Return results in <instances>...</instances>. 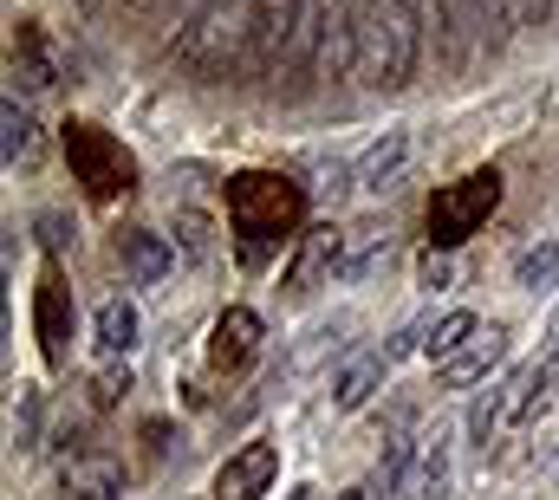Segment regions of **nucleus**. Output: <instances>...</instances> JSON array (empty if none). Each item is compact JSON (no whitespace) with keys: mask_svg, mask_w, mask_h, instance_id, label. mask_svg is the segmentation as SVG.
Returning a JSON list of instances; mask_svg holds the SVG:
<instances>
[{"mask_svg":"<svg viewBox=\"0 0 559 500\" xmlns=\"http://www.w3.org/2000/svg\"><path fill=\"white\" fill-rule=\"evenodd\" d=\"M228 222L241 235V260L261 266L306 222V189L274 169H241V176H228Z\"/></svg>","mask_w":559,"mask_h":500,"instance_id":"f257e3e1","label":"nucleus"},{"mask_svg":"<svg viewBox=\"0 0 559 500\" xmlns=\"http://www.w3.org/2000/svg\"><path fill=\"white\" fill-rule=\"evenodd\" d=\"M423 39H429V13L423 0H371L365 7V46H358V72L371 92H404L417 79Z\"/></svg>","mask_w":559,"mask_h":500,"instance_id":"f03ea898","label":"nucleus"},{"mask_svg":"<svg viewBox=\"0 0 559 500\" xmlns=\"http://www.w3.org/2000/svg\"><path fill=\"white\" fill-rule=\"evenodd\" d=\"M248 33H254V0H195L176 33V52L202 72H222L248 59Z\"/></svg>","mask_w":559,"mask_h":500,"instance_id":"7ed1b4c3","label":"nucleus"},{"mask_svg":"<svg viewBox=\"0 0 559 500\" xmlns=\"http://www.w3.org/2000/svg\"><path fill=\"white\" fill-rule=\"evenodd\" d=\"M501 209V176L495 169H468L462 182H449V189H436L429 195V248H462L488 215Z\"/></svg>","mask_w":559,"mask_h":500,"instance_id":"20e7f679","label":"nucleus"},{"mask_svg":"<svg viewBox=\"0 0 559 500\" xmlns=\"http://www.w3.org/2000/svg\"><path fill=\"white\" fill-rule=\"evenodd\" d=\"M66 156H72L79 182H85L98 202H111V195H124V189L138 182V156H131L111 130H98V124H72L66 130Z\"/></svg>","mask_w":559,"mask_h":500,"instance_id":"39448f33","label":"nucleus"},{"mask_svg":"<svg viewBox=\"0 0 559 500\" xmlns=\"http://www.w3.org/2000/svg\"><path fill=\"white\" fill-rule=\"evenodd\" d=\"M429 33L449 72H468L481 52V0H429Z\"/></svg>","mask_w":559,"mask_h":500,"instance_id":"423d86ee","label":"nucleus"},{"mask_svg":"<svg viewBox=\"0 0 559 500\" xmlns=\"http://www.w3.org/2000/svg\"><path fill=\"white\" fill-rule=\"evenodd\" d=\"M365 46V13L358 0H325V33H319V79H345Z\"/></svg>","mask_w":559,"mask_h":500,"instance_id":"0eeeda50","label":"nucleus"},{"mask_svg":"<svg viewBox=\"0 0 559 500\" xmlns=\"http://www.w3.org/2000/svg\"><path fill=\"white\" fill-rule=\"evenodd\" d=\"M280 475V449L274 442H248L241 455H228L222 462V475H215V500H261L274 488Z\"/></svg>","mask_w":559,"mask_h":500,"instance_id":"6e6552de","label":"nucleus"},{"mask_svg":"<svg viewBox=\"0 0 559 500\" xmlns=\"http://www.w3.org/2000/svg\"><path fill=\"white\" fill-rule=\"evenodd\" d=\"M338 228H312L306 241H299V260L286 266V299H312L319 286H332L338 279Z\"/></svg>","mask_w":559,"mask_h":500,"instance_id":"1a4fd4ad","label":"nucleus"},{"mask_svg":"<svg viewBox=\"0 0 559 500\" xmlns=\"http://www.w3.org/2000/svg\"><path fill=\"white\" fill-rule=\"evenodd\" d=\"M508 358V325H481L442 371H436V383L442 390H475V383H488V371Z\"/></svg>","mask_w":559,"mask_h":500,"instance_id":"9d476101","label":"nucleus"},{"mask_svg":"<svg viewBox=\"0 0 559 500\" xmlns=\"http://www.w3.org/2000/svg\"><path fill=\"white\" fill-rule=\"evenodd\" d=\"M299 7H306V0H254V33H248V66H254V72L274 79L280 52H286V39H293Z\"/></svg>","mask_w":559,"mask_h":500,"instance_id":"9b49d317","label":"nucleus"},{"mask_svg":"<svg viewBox=\"0 0 559 500\" xmlns=\"http://www.w3.org/2000/svg\"><path fill=\"white\" fill-rule=\"evenodd\" d=\"M384 260H391V222L371 215V222H352V228H345V241H338V279H345V286L384 273Z\"/></svg>","mask_w":559,"mask_h":500,"instance_id":"f8f14e48","label":"nucleus"},{"mask_svg":"<svg viewBox=\"0 0 559 500\" xmlns=\"http://www.w3.org/2000/svg\"><path fill=\"white\" fill-rule=\"evenodd\" d=\"M254 352H261V312L228 306V312L215 319V332H209V358H215V371H241Z\"/></svg>","mask_w":559,"mask_h":500,"instance_id":"ddd939ff","label":"nucleus"},{"mask_svg":"<svg viewBox=\"0 0 559 500\" xmlns=\"http://www.w3.org/2000/svg\"><path fill=\"white\" fill-rule=\"evenodd\" d=\"M384 371H391V352H352L338 377H332V409L338 416H352V409H365L378 390H384Z\"/></svg>","mask_w":559,"mask_h":500,"instance_id":"4468645a","label":"nucleus"},{"mask_svg":"<svg viewBox=\"0 0 559 500\" xmlns=\"http://www.w3.org/2000/svg\"><path fill=\"white\" fill-rule=\"evenodd\" d=\"M352 169H358V189H365V195L397 189V182H404V169H411V130H384V136H378Z\"/></svg>","mask_w":559,"mask_h":500,"instance_id":"2eb2a0df","label":"nucleus"},{"mask_svg":"<svg viewBox=\"0 0 559 500\" xmlns=\"http://www.w3.org/2000/svg\"><path fill=\"white\" fill-rule=\"evenodd\" d=\"M66 495L72 500H118L124 495V462L105 449H79L66 462Z\"/></svg>","mask_w":559,"mask_h":500,"instance_id":"dca6fc26","label":"nucleus"},{"mask_svg":"<svg viewBox=\"0 0 559 500\" xmlns=\"http://www.w3.org/2000/svg\"><path fill=\"white\" fill-rule=\"evenodd\" d=\"M118 260H124V273H131L138 286H163V279L176 273V248H169L163 235H150V228L118 235Z\"/></svg>","mask_w":559,"mask_h":500,"instance_id":"f3484780","label":"nucleus"},{"mask_svg":"<svg viewBox=\"0 0 559 500\" xmlns=\"http://www.w3.org/2000/svg\"><path fill=\"white\" fill-rule=\"evenodd\" d=\"M66 338H72V293H66V279L52 273V279L39 286V345H46L52 365H66Z\"/></svg>","mask_w":559,"mask_h":500,"instance_id":"a211bd4d","label":"nucleus"},{"mask_svg":"<svg viewBox=\"0 0 559 500\" xmlns=\"http://www.w3.org/2000/svg\"><path fill=\"white\" fill-rule=\"evenodd\" d=\"M0 156H7V169H20V163L39 156V124L20 105V92H7V105H0Z\"/></svg>","mask_w":559,"mask_h":500,"instance_id":"6ab92c4d","label":"nucleus"},{"mask_svg":"<svg viewBox=\"0 0 559 500\" xmlns=\"http://www.w3.org/2000/svg\"><path fill=\"white\" fill-rule=\"evenodd\" d=\"M345 332H352V319H345V312H338V319H325V325H312V332L293 345V358H286V365L274 371V383H267V390H280L286 377H299V371H312L325 352H338V345H345Z\"/></svg>","mask_w":559,"mask_h":500,"instance_id":"aec40b11","label":"nucleus"},{"mask_svg":"<svg viewBox=\"0 0 559 500\" xmlns=\"http://www.w3.org/2000/svg\"><path fill=\"white\" fill-rule=\"evenodd\" d=\"M442 488H449V422H436V429L417 436V481H411V495L436 500Z\"/></svg>","mask_w":559,"mask_h":500,"instance_id":"412c9836","label":"nucleus"},{"mask_svg":"<svg viewBox=\"0 0 559 500\" xmlns=\"http://www.w3.org/2000/svg\"><path fill=\"white\" fill-rule=\"evenodd\" d=\"M92 325H98V352H105V358H131V352H138L143 319H138V306H131V299H105Z\"/></svg>","mask_w":559,"mask_h":500,"instance_id":"4be33fe9","label":"nucleus"},{"mask_svg":"<svg viewBox=\"0 0 559 500\" xmlns=\"http://www.w3.org/2000/svg\"><path fill=\"white\" fill-rule=\"evenodd\" d=\"M475 332H481V319H475V312H442V319L429 325L423 352H429V358H436V371H442V365H449V358H455V352L475 338Z\"/></svg>","mask_w":559,"mask_h":500,"instance_id":"5701e85b","label":"nucleus"},{"mask_svg":"<svg viewBox=\"0 0 559 500\" xmlns=\"http://www.w3.org/2000/svg\"><path fill=\"white\" fill-rule=\"evenodd\" d=\"M501 422H508V383H488V390L475 396V409H468V442L488 455V442L501 436Z\"/></svg>","mask_w":559,"mask_h":500,"instance_id":"b1692460","label":"nucleus"},{"mask_svg":"<svg viewBox=\"0 0 559 500\" xmlns=\"http://www.w3.org/2000/svg\"><path fill=\"white\" fill-rule=\"evenodd\" d=\"M514 286L521 293H554L559 286V241H540L514 260Z\"/></svg>","mask_w":559,"mask_h":500,"instance_id":"393cba45","label":"nucleus"},{"mask_svg":"<svg viewBox=\"0 0 559 500\" xmlns=\"http://www.w3.org/2000/svg\"><path fill=\"white\" fill-rule=\"evenodd\" d=\"M39 409H46V390H39V383H20V403H13V416H7V442H13V455L39 442Z\"/></svg>","mask_w":559,"mask_h":500,"instance_id":"a878e982","label":"nucleus"},{"mask_svg":"<svg viewBox=\"0 0 559 500\" xmlns=\"http://www.w3.org/2000/svg\"><path fill=\"white\" fill-rule=\"evenodd\" d=\"M176 241H182V253H189L195 266L222 253V241H215V222H209L202 209H176Z\"/></svg>","mask_w":559,"mask_h":500,"instance_id":"bb28decb","label":"nucleus"},{"mask_svg":"<svg viewBox=\"0 0 559 500\" xmlns=\"http://www.w3.org/2000/svg\"><path fill=\"white\" fill-rule=\"evenodd\" d=\"M417 279L429 286V293H449L455 286V253H442V248H429L417 260Z\"/></svg>","mask_w":559,"mask_h":500,"instance_id":"cd10ccee","label":"nucleus"},{"mask_svg":"<svg viewBox=\"0 0 559 500\" xmlns=\"http://www.w3.org/2000/svg\"><path fill=\"white\" fill-rule=\"evenodd\" d=\"M124 390H131V365H105V371L92 377V403H98V409L124 403Z\"/></svg>","mask_w":559,"mask_h":500,"instance_id":"c85d7f7f","label":"nucleus"},{"mask_svg":"<svg viewBox=\"0 0 559 500\" xmlns=\"http://www.w3.org/2000/svg\"><path fill=\"white\" fill-rule=\"evenodd\" d=\"M72 235H79V228H72L66 215H52V209L39 215V241H46V253H66L72 248Z\"/></svg>","mask_w":559,"mask_h":500,"instance_id":"c756f323","label":"nucleus"},{"mask_svg":"<svg viewBox=\"0 0 559 500\" xmlns=\"http://www.w3.org/2000/svg\"><path fill=\"white\" fill-rule=\"evenodd\" d=\"M514 20L534 26V33H540V26H559V0H514Z\"/></svg>","mask_w":559,"mask_h":500,"instance_id":"7c9ffc66","label":"nucleus"},{"mask_svg":"<svg viewBox=\"0 0 559 500\" xmlns=\"http://www.w3.org/2000/svg\"><path fill=\"white\" fill-rule=\"evenodd\" d=\"M547 365H554V371H559V312H554V319H547Z\"/></svg>","mask_w":559,"mask_h":500,"instance_id":"2f4dec72","label":"nucleus"},{"mask_svg":"<svg viewBox=\"0 0 559 500\" xmlns=\"http://www.w3.org/2000/svg\"><path fill=\"white\" fill-rule=\"evenodd\" d=\"M143 7H150V13H169V7H182V0H143ZM189 7H195V0H189Z\"/></svg>","mask_w":559,"mask_h":500,"instance_id":"473e14b6","label":"nucleus"},{"mask_svg":"<svg viewBox=\"0 0 559 500\" xmlns=\"http://www.w3.org/2000/svg\"><path fill=\"white\" fill-rule=\"evenodd\" d=\"M332 500H371V495L365 488H345V495H332Z\"/></svg>","mask_w":559,"mask_h":500,"instance_id":"72a5a7b5","label":"nucleus"},{"mask_svg":"<svg viewBox=\"0 0 559 500\" xmlns=\"http://www.w3.org/2000/svg\"><path fill=\"white\" fill-rule=\"evenodd\" d=\"M79 7H92V13H105V7H111V0H79Z\"/></svg>","mask_w":559,"mask_h":500,"instance_id":"f704fd0d","label":"nucleus"},{"mask_svg":"<svg viewBox=\"0 0 559 500\" xmlns=\"http://www.w3.org/2000/svg\"><path fill=\"white\" fill-rule=\"evenodd\" d=\"M540 500H559V481H554V488H547V495H540Z\"/></svg>","mask_w":559,"mask_h":500,"instance_id":"c9c22d12","label":"nucleus"},{"mask_svg":"<svg viewBox=\"0 0 559 500\" xmlns=\"http://www.w3.org/2000/svg\"><path fill=\"white\" fill-rule=\"evenodd\" d=\"M293 500H312V495H306V488H299V495H293Z\"/></svg>","mask_w":559,"mask_h":500,"instance_id":"e433bc0d","label":"nucleus"}]
</instances>
